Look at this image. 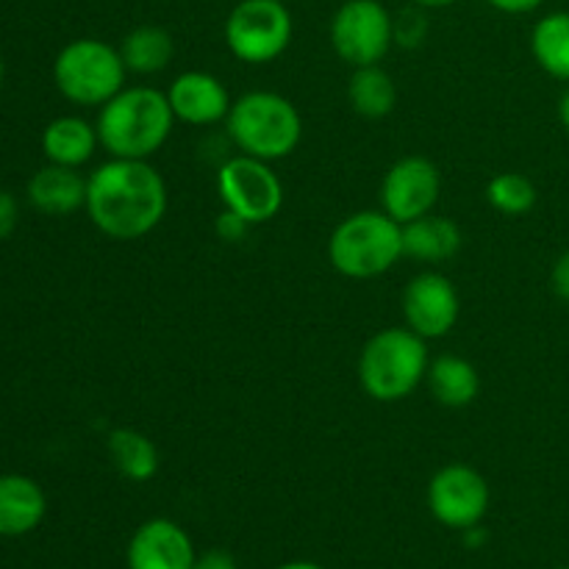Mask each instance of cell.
Here are the masks:
<instances>
[{
  "instance_id": "cell-20",
  "label": "cell",
  "mask_w": 569,
  "mask_h": 569,
  "mask_svg": "<svg viewBox=\"0 0 569 569\" xmlns=\"http://www.w3.org/2000/svg\"><path fill=\"white\" fill-rule=\"evenodd\" d=\"M348 100L353 111H359L361 117L378 120V117H387L395 109L398 87H395L392 76L378 64L356 67V72L348 81Z\"/></svg>"
},
{
  "instance_id": "cell-25",
  "label": "cell",
  "mask_w": 569,
  "mask_h": 569,
  "mask_svg": "<svg viewBox=\"0 0 569 569\" xmlns=\"http://www.w3.org/2000/svg\"><path fill=\"white\" fill-rule=\"evenodd\" d=\"M214 228L217 233H220V239H226V242H239V239L244 237V231L250 228V222H244L242 217L226 209L220 217H217Z\"/></svg>"
},
{
  "instance_id": "cell-16",
  "label": "cell",
  "mask_w": 569,
  "mask_h": 569,
  "mask_svg": "<svg viewBox=\"0 0 569 569\" xmlns=\"http://www.w3.org/2000/svg\"><path fill=\"white\" fill-rule=\"evenodd\" d=\"M28 200L33 209L50 217L72 214L76 209L87 206V178L78 167L48 164L28 181Z\"/></svg>"
},
{
  "instance_id": "cell-9",
  "label": "cell",
  "mask_w": 569,
  "mask_h": 569,
  "mask_svg": "<svg viewBox=\"0 0 569 569\" xmlns=\"http://www.w3.org/2000/svg\"><path fill=\"white\" fill-rule=\"evenodd\" d=\"M395 39V22L378 0H348L331 20V44L350 67L378 64Z\"/></svg>"
},
{
  "instance_id": "cell-14",
  "label": "cell",
  "mask_w": 569,
  "mask_h": 569,
  "mask_svg": "<svg viewBox=\"0 0 569 569\" xmlns=\"http://www.w3.org/2000/svg\"><path fill=\"white\" fill-rule=\"evenodd\" d=\"M170 109L176 120L189 122V126H211L228 117L231 111V98L222 87L220 78L209 72H183L167 92Z\"/></svg>"
},
{
  "instance_id": "cell-28",
  "label": "cell",
  "mask_w": 569,
  "mask_h": 569,
  "mask_svg": "<svg viewBox=\"0 0 569 569\" xmlns=\"http://www.w3.org/2000/svg\"><path fill=\"white\" fill-rule=\"evenodd\" d=\"M192 569H237V559L228 550H206L194 559Z\"/></svg>"
},
{
  "instance_id": "cell-3",
  "label": "cell",
  "mask_w": 569,
  "mask_h": 569,
  "mask_svg": "<svg viewBox=\"0 0 569 569\" xmlns=\"http://www.w3.org/2000/svg\"><path fill=\"white\" fill-rule=\"evenodd\" d=\"M428 376L426 339L411 328H387L365 345L359 359V381L372 400L395 403L420 387Z\"/></svg>"
},
{
  "instance_id": "cell-11",
  "label": "cell",
  "mask_w": 569,
  "mask_h": 569,
  "mask_svg": "<svg viewBox=\"0 0 569 569\" xmlns=\"http://www.w3.org/2000/svg\"><path fill=\"white\" fill-rule=\"evenodd\" d=\"M439 192H442V176H439L437 164L422 156H406V159L395 161L383 178V211L395 222L406 226L417 217L431 214Z\"/></svg>"
},
{
  "instance_id": "cell-35",
  "label": "cell",
  "mask_w": 569,
  "mask_h": 569,
  "mask_svg": "<svg viewBox=\"0 0 569 569\" xmlns=\"http://www.w3.org/2000/svg\"><path fill=\"white\" fill-rule=\"evenodd\" d=\"M281 3H289V0H281Z\"/></svg>"
},
{
  "instance_id": "cell-29",
  "label": "cell",
  "mask_w": 569,
  "mask_h": 569,
  "mask_svg": "<svg viewBox=\"0 0 569 569\" xmlns=\"http://www.w3.org/2000/svg\"><path fill=\"white\" fill-rule=\"evenodd\" d=\"M498 11H506V14H528V11L539 9L545 0H489Z\"/></svg>"
},
{
  "instance_id": "cell-2",
  "label": "cell",
  "mask_w": 569,
  "mask_h": 569,
  "mask_svg": "<svg viewBox=\"0 0 569 569\" xmlns=\"http://www.w3.org/2000/svg\"><path fill=\"white\" fill-rule=\"evenodd\" d=\"M176 114L167 94L148 87L122 89L100 109L98 139L114 159H148L172 131Z\"/></svg>"
},
{
  "instance_id": "cell-30",
  "label": "cell",
  "mask_w": 569,
  "mask_h": 569,
  "mask_svg": "<svg viewBox=\"0 0 569 569\" xmlns=\"http://www.w3.org/2000/svg\"><path fill=\"white\" fill-rule=\"evenodd\" d=\"M465 542L470 545V548H478V545H483V542H487V531H483L481 526H472V528H467V531H465Z\"/></svg>"
},
{
  "instance_id": "cell-31",
  "label": "cell",
  "mask_w": 569,
  "mask_h": 569,
  "mask_svg": "<svg viewBox=\"0 0 569 569\" xmlns=\"http://www.w3.org/2000/svg\"><path fill=\"white\" fill-rule=\"evenodd\" d=\"M559 120H561V126H565V131L569 133V89L561 94V100H559Z\"/></svg>"
},
{
  "instance_id": "cell-5",
  "label": "cell",
  "mask_w": 569,
  "mask_h": 569,
  "mask_svg": "<svg viewBox=\"0 0 569 569\" xmlns=\"http://www.w3.org/2000/svg\"><path fill=\"white\" fill-rule=\"evenodd\" d=\"M403 256V226L387 211H359L337 226L328 242L333 270L348 278L383 276Z\"/></svg>"
},
{
  "instance_id": "cell-15",
  "label": "cell",
  "mask_w": 569,
  "mask_h": 569,
  "mask_svg": "<svg viewBox=\"0 0 569 569\" xmlns=\"http://www.w3.org/2000/svg\"><path fill=\"white\" fill-rule=\"evenodd\" d=\"M48 500L33 478L0 476V537H26L44 520Z\"/></svg>"
},
{
  "instance_id": "cell-12",
  "label": "cell",
  "mask_w": 569,
  "mask_h": 569,
  "mask_svg": "<svg viewBox=\"0 0 569 569\" xmlns=\"http://www.w3.org/2000/svg\"><path fill=\"white\" fill-rule=\"evenodd\" d=\"M459 292L439 272H422L411 278L403 292L406 326L422 339H437L450 333L459 320Z\"/></svg>"
},
{
  "instance_id": "cell-21",
  "label": "cell",
  "mask_w": 569,
  "mask_h": 569,
  "mask_svg": "<svg viewBox=\"0 0 569 569\" xmlns=\"http://www.w3.org/2000/svg\"><path fill=\"white\" fill-rule=\"evenodd\" d=\"M122 61L131 72H161L176 56V42H172L170 31L161 26H139L122 39L120 48Z\"/></svg>"
},
{
  "instance_id": "cell-6",
  "label": "cell",
  "mask_w": 569,
  "mask_h": 569,
  "mask_svg": "<svg viewBox=\"0 0 569 569\" xmlns=\"http://www.w3.org/2000/svg\"><path fill=\"white\" fill-rule=\"evenodd\" d=\"M120 50L100 39H76L53 61V81L67 100L78 106H106L126 83Z\"/></svg>"
},
{
  "instance_id": "cell-18",
  "label": "cell",
  "mask_w": 569,
  "mask_h": 569,
  "mask_svg": "<svg viewBox=\"0 0 569 569\" xmlns=\"http://www.w3.org/2000/svg\"><path fill=\"white\" fill-rule=\"evenodd\" d=\"M461 231L448 217H417L403 226V256L420 261H445L459 253Z\"/></svg>"
},
{
  "instance_id": "cell-13",
  "label": "cell",
  "mask_w": 569,
  "mask_h": 569,
  "mask_svg": "<svg viewBox=\"0 0 569 569\" xmlns=\"http://www.w3.org/2000/svg\"><path fill=\"white\" fill-rule=\"evenodd\" d=\"M194 559L189 533L164 517L142 522L128 542V569H192Z\"/></svg>"
},
{
  "instance_id": "cell-19",
  "label": "cell",
  "mask_w": 569,
  "mask_h": 569,
  "mask_svg": "<svg viewBox=\"0 0 569 569\" xmlns=\"http://www.w3.org/2000/svg\"><path fill=\"white\" fill-rule=\"evenodd\" d=\"M428 387L439 403L461 409L478 398L481 378L470 361L459 359V356H442L433 365H428Z\"/></svg>"
},
{
  "instance_id": "cell-7",
  "label": "cell",
  "mask_w": 569,
  "mask_h": 569,
  "mask_svg": "<svg viewBox=\"0 0 569 569\" xmlns=\"http://www.w3.org/2000/svg\"><path fill=\"white\" fill-rule=\"evenodd\" d=\"M226 42L244 64H267L292 42V14L281 0H242L226 20Z\"/></svg>"
},
{
  "instance_id": "cell-10",
  "label": "cell",
  "mask_w": 569,
  "mask_h": 569,
  "mask_svg": "<svg viewBox=\"0 0 569 569\" xmlns=\"http://www.w3.org/2000/svg\"><path fill=\"white\" fill-rule=\"evenodd\" d=\"M428 506L437 522L453 531L481 526L489 511V483L467 465H448L428 483Z\"/></svg>"
},
{
  "instance_id": "cell-1",
  "label": "cell",
  "mask_w": 569,
  "mask_h": 569,
  "mask_svg": "<svg viewBox=\"0 0 569 569\" xmlns=\"http://www.w3.org/2000/svg\"><path fill=\"white\" fill-rule=\"evenodd\" d=\"M167 211V187L142 159H111L87 178V214L100 233L120 242L144 237Z\"/></svg>"
},
{
  "instance_id": "cell-22",
  "label": "cell",
  "mask_w": 569,
  "mask_h": 569,
  "mask_svg": "<svg viewBox=\"0 0 569 569\" xmlns=\"http://www.w3.org/2000/svg\"><path fill=\"white\" fill-rule=\"evenodd\" d=\"M109 453L120 476L128 481L144 483L159 472V450L133 428H114L109 433Z\"/></svg>"
},
{
  "instance_id": "cell-8",
  "label": "cell",
  "mask_w": 569,
  "mask_h": 569,
  "mask_svg": "<svg viewBox=\"0 0 569 569\" xmlns=\"http://www.w3.org/2000/svg\"><path fill=\"white\" fill-rule=\"evenodd\" d=\"M217 189L228 211L242 217L250 226L272 220L283 206V187L270 161L253 159V156H237L220 167Z\"/></svg>"
},
{
  "instance_id": "cell-4",
  "label": "cell",
  "mask_w": 569,
  "mask_h": 569,
  "mask_svg": "<svg viewBox=\"0 0 569 569\" xmlns=\"http://www.w3.org/2000/svg\"><path fill=\"white\" fill-rule=\"evenodd\" d=\"M228 133L244 156L276 161L292 153L303 133L298 109L292 100L276 92H248L231 103Z\"/></svg>"
},
{
  "instance_id": "cell-32",
  "label": "cell",
  "mask_w": 569,
  "mask_h": 569,
  "mask_svg": "<svg viewBox=\"0 0 569 569\" xmlns=\"http://www.w3.org/2000/svg\"><path fill=\"white\" fill-rule=\"evenodd\" d=\"M278 569H326V567L315 565V561H287V565H281Z\"/></svg>"
},
{
  "instance_id": "cell-23",
  "label": "cell",
  "mask_w": 569,
  "mask_h": 569,
  "mask_svg": "<svg viewBox=\"0 0 569 569\" xmlns=\"http://www.w3.org/2000/svg\"><path fill=\"white\" fill-rule=\"evenodd\" d=\"M531 50L545 72L569 81V11H553L533 26Z\"/></svg>"
},
{
  "instance_id": "cell-27",
  "label": "cell",
  "mask_w": 569,
  "mask_h": 569,
  "mask_svg": "<svg viewBox=\"0 0 569 569\" xmlns=\"http://www.w3.org/2000/svg\"><path fill=\"white\" fill-rule=\"evenodd\" d=\"M550 287H553L556 298L567 300L569 303V250L556 259L553 264V272H550Z\"/></svg>"
},
{
  "instance_id": "cell-24",
  "label": "cell",
  "mask_w": 569,
  "mask_h": 569,
  "mask_svg": "<svg viewBox=\"0 0 569 569\" xmlns=\"http://www.w3.org/2000/svg\"><path fill=\"white\" fill-rule=\"evenodd\" d=\"M487 200L509 217H520L537 203V187L522 172H500L487 183Z\"/></svg>"
},
{
  "instance_id": "cell-26",
  "label": "cell",
  "mask_w": 569,
  "mask_h": 569,
  "mask_svg": "<svg viewBox=\"0 0 569 569\" xmlns=\"http://www.w3.org/2000/svg\"><path fill=\"white\" fill-rule=\"evenodd\" d=\"M17 217H20V209H17L14 194L0 189V242L11 237V231L17 228Z\"/></svg>"
},
{
  "instance_id": "cell-34",
  "label": "cell",
  "mask_w": 569,
  "mask_h": 569,
  "mask_svg": "<svg viewBox=\"0 0 569 569\" xmlns=\"http://www.w3.org/2000/svg\"><path fill=\"white\" fill-rule=\"evenodd\" d=\"M0 83H3V59H0Z\"/></svg>"
},
{
  "instance_id": "cell-17",
  "label": "cell",
  "mask_w": 569,
  "mask_h": 569,
  "mask_svg": "<svg viewBox=\"0 0 569 569\" xmlns=\"http://www.w3.org/2000/svg\"><path fill=\"white\" fill-rule=\"evenodd\" d=\"M98 128L81 117H56L42 133V150L50 164L81 167L92 159L98 148Z\"/></svg>"
},
{
  "instance_id": "cell-33",
  "label": "cell",
  "mask_w": 569,
  "mask_h": 569,
  "mask_svg": "<svg viewBox=\"0 0 569 569\" xmlns=\"http://www.w3.org/2000/svg\"><path fill=\"white\" fill-rule=\"evenodd\" d=\"M417 6H426V9H445V6H453L456 0H415Z\"/></svg>"
},
{
  "instance_id": "cell-36",
  "label": "cell",
  "mask_w": 569,
  "mask_h": 569,
  "mask_svg": "<svg viewBox=\"0 0 569 569\" xmlns=\"http://www.w3.org/2000/svg\"><path fill=\"white\" fill-rule=\"evenodd\" d=\"M561 569H569V567H561Z\"/></svg>"
}]
</instances>
